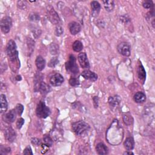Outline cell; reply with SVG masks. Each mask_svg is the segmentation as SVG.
I'll return each instance as SVG.
<instances>
[{
    "mask_svg": "<svg viewBox=\"0 0 155 155\" xmlns=\"http://www.w3.org/2000/svg\"><path fill=\"white\" fill-rule=\"evenodd\" d=\"M6 50L11 64V68L12 70L15 71L16 68L18 69L20 68V62L18 59V52L17 45L14 40H11L9 41Z\"/></svg>",
    "mask_w": 155,
    "mask_h": 155,
    "instance_id": "cell-1",
    "label": "cell"
},
{
    "mask_svg": "<svg viewBox=\"0 0 155 155\" xmlns=\"http://www.w3.org/2000/svg\"><path fill=\"white\" fill-rule=\"evenodd\" d=\"M90 129L89 125L85 121H80L72 124L73 131L77 135L81 136L87 132Z\"/></svg>",
    "mask_w": 155,
    "mask_h": 155,
    "instance_id": "cell-2",
    "label": "cell"
},
{
    "mask_svg": "<svg viewBox=\"0 0 155 155\" xmlns=\"http://www.w3.org/2000/svg\"><path fill=\"white\" fill-rule=\"evenodd\" d=\"M50 110L43 101H40L37 105L36 113L38 118H46L50 114Z\"/></svg>",
    "mask_w": 155,
    "mask_h": 155,
    "instance_id": "cell-3",
    "label": "cell"
},
{
    "mask_svg": "<svg viewBox=\"0 0 155 155\" xmlns=\"http://www.w3.org/2000/svg\"><path fill=\"white\" fill-rule=\"evenodd\" d=\"M65 68L67 72L73 75H76L78 74L79 68L76 64V58L74 55H70L68 61L65 63Z\"/></svg>",
    "mask_w": 155,
    "mask_h": 155,
    "instance_id": "cell-4",
    "label": "cell"
},
{
    "mask_svg": "<svg viewBox=\"0 0 155 155\" xmlns=\"http://www.w3.org/2000/svg\"><path fill=\"white\" fill-rule=\"evenodd\" d=\"M47 15L48 19L53 24L58 25L60 23L61 20L58 14L56 13V12L54 10V9L52 6H47Z\"/></svg>",
    "mask_w": 155,
    "mask_h": 155,
    "instance_id": "cell-5",
    "label": "cell"
},
{
    "mask_svg": "<svg viewBox=\"0 0 155 155\" xmlns=\"http://www.w3.org/2000/svg\"><path fill=\"white\" fill-rule=\"evenodd\" d=\"M12 26V21L11 17H5L2 18L1 21V29L2 31L6 34L9 32Z\"/></svg>",
    "mask_w": 155,
    "mask_h": 155,
    "instance_id": "cell-6",
    "label": "cell"
},
{
    "mask_svg": "<svg viewBox=\"0 0 155 155\" xmlns=\"http://www.w3.org/2000/svg\"><path fill=\"white\" fill-rule=\"evenodd\" d=\"M64 80L63 76L58 73L52 74L49 78L50 83L55 87L61 86L64 83Z\"/></svg>",
    "mask_w": 155,
    "mask_h": 155,
    "instance_id": "cell-7",
    "label": "cell"
},
{
    "mask_svg": "<svg viewBox=\"0 0 155 155\" xmlns=\"http://www.w3.org/2000/svg\"><path fill=\"white\" fill-rule=\"evenodd\" d=\"M117 49L118 52L124 56H129L130 55V46L126 43H120L118 46Z\"/></svg>",
    "mask_w": 155,
    "mask_h": 155,
    "instance_id": "cell-8",
    "label": "cell"
},
{
    "mask_svg": "<svg viewBox=\"0 0 155 155\" xmlns=\"http://www.w3.org/2000/svg\"><path fill=\"white\" fill-rule=\"evenodd\" d=\"M16 114L17 113L15 110H12L3 115V120L5 123L8 124L12 123L15 121L16 119Z\"/></svg>",
    "mask_w": 155,
    "mask_h": 155,
    "instance_id": "cell-9",
    "label": "cell"
},
{
    "mask_svg": "<svg viewBox=\"0 0 155 155\" xmlns=\"http://www.w3.org/2000/svg\"><path fill=\"white\" fill-rule=\"evenodd\" d=\"M78 61L83 68H89L90 63L86 53H81L78 55Z\"/></svg>",
    "mask_w": 155,
    "mask_h": 155,
    "instance_id": "cell-10",
    "label": "cell"
},
{
    "mask_svg": "<svg viewBox=\"0 0 155 155\" xmlns=\"http://www.w3.org/2000/svg\"><path fill=\"white\" fill-rule=\"evenodd\" d=\"M5 136L8 141L12 142L15 141L17 135L14 130L11 127H8L5 130Z\"/></svg>",
    "mask_w": 155,
    "mask_h": 155,
    "instance_id": "cell-11",
    "label": "cell"
},
{
    "mask_svg": "<svg viewBox=\"0 0 155 155\" xmlns=\"http://www.w3.org/2000/svg\"><path fill=\"white\" fill-rule=\"evenodd\" d=\"M81 75L84 77L86 80H90L91 81H96L98 80V75L93 71H92L89 70L83 71L81 73Z\"/></svg>",
    "mask_w": 155,
    "mask_h": 155,
    "instance_id": "cell-12",
    "label": "cell"
},
{
    "mask_svg": "<svg viewBox=\"0 0 155 155\" xmlns=\"http://www.w3.org/2000/svg\"><path fill=\"white\" fill-rule=\"evenodd\" d=\"M68 27H69L70 33L73 35H75L81 31V29L80 25L78 23L74 22V21L70 23L68 25Z\"/></svg>",
    "mask_w": 155,
    "mask_h": 155,
    "instance_id": "cell-13",
    "label": "cell"
},
{
    "mask_svg": "<svg viewBox=\"0 0 155 155\" xmlns=\"http://www.w3.org/2000/svg\"><path fill=\"white\" fill-rule=\"evenodd\" d=\"M138 78L139 81H142V83L144 84L146 79V71L141 62H139V64L138 68Z\"/></svg>",
    "mask_w": 155,
    "mask_h": 155,
    "instance_id": "cell-14",
    "label": "cell"
},
{
    "mask_svg": "<svg viewBox=\"0 0 155 155\" xmlns=\"http://www.w3.org/2000/svg\"><path fill=\"white\" fill-rule=\"evenodd\" d=\"M43 76L42 74L37 73L35 74V78H34V86H35V91L38 92L39 89V87H40L41 83L43 82Z\"/></svg>",
    "mask_w": 155,
    "mask_h": 155,
    "instance_id": "cell-15",
    "label": "cell"
},
{
    "mask_svg": "<svg viewBox=\"0 0 155 155\" xmlns=\"http://www.w3.org/2000/svg\"><path fill=\"white\" fill-rule=\"evenodd\" d=\"M35 64L39 71H42L46 66V61L41 56H38L35 60Z\"/></svg>",
    "mask_w": 155,
    "mask_h": 155,
    "instance_id": "cell-16",
    "label": "cell"
},
{
    "mask_svg": "<svg viewBox=\"0 0 155 155\" xmlns=\"http://www.w3.org/2000/svg\"><path fill=\"white\" fill-rule=\"evenodd\" d=\"M121 99L118 95H114L113 96H110L108 98V104L112 107H117L121 102Z\"/></svg>",
    "mask_w": 155,
    "mask_h": 155,
    "instance_id": "cell-17",
    "label": "cell"
},
{
    "mask_svg": "<svg viewBox=\"0 0 155 155\" xmlns=\"http://www.w3.org/2000/svg\"><path fill=\"white\" fill-rule=\"evenodd\" d=\"M96 150L98 154H107L108 153V149L107 147L102 142L97 144L96 147Z\"/></svg>",
    "mask_w": 155,
    "mask_h": 155,
    "instance_id": "cell-18",
    "label": "cell"
},
{
    "mask_svg": "<svg viewBox=\"0 0 155 155\" xmlns=\"http://www.w3.org/2000/svg\"><path fill=\"white\" fill-rule=\"evenodd\" d=\"M91 8L92 10V15L93 17H97L101 10L100 4L96 1L91 2Z\"/></svg>",
    "mask_w": 155,
    "mask_h": 155,
    "instance_id": "cell-19",
    "label": "cell"
},
{
    "mask_svg": "<svg viewBox=\"0 0 155 155\" xmlns=\"http://www.w3.org/2000/svg\"><path fill=\"white\" fill-rule=\"evenodd\" d=\"M0 101H1V108H0V111H1V113H5L8 108V101L6 98V96L3 94H2L1 96H0Z\"/></svg>",
    "mask_w": 155,
    "mask_h": 155,
    "instance_id": "cell-20",
    "label": "cell"
},
{
    "mask_svg": "<svg viewBox=\"0 0 155 155\" xmlns=\"http://www.w3.org/2000/svg\"><path fill=\"white\" fill-rule=\"evenodd\" d=\"M38 91L40 92L42 95H46L48 93L50 92V87L48 84H47L46 83L43 81L41 83L40 87H39Z\"/></svg>",
    "mask_w": 155,
    "mask_h": 155,
    "instance_id": "cell-21",
    "label": "cell"
},
{
    "mask_svg": "<svg viewBox=\"0 0 155 155\" xmlns=\"http://www.w3.org/2000/svg\"><path fill=\"white\" fill-rule=\"evenodd\" d=\"M134 100L136 103H142L146 99L145 94L142 92H138L134 95Z\"/></svg>",
    "mask_w": 155,
    "mask_h": 155,
    "instance_id": "cell-22",
    "label": "cell"
},
{
    "mask_svg": "<svg viewBox=\"0 0 155 155\" xmlns=\"http://www.w3.org/2000/svg\"><path fill=\"white\" fill-rule=\"evenodd\" d=\"M124 147L126 148V149L127 151H130L133 149L134 147H135V141L134 139L132 138H127L124 143Z\"/></svg>",
    "mask_w": 155,
    "mask_h": 155,
    "instance_id": "cell-23",
    "label": "cell"
},
{
    "mask_svg": "<svg viewBox=\"0 0 155 155\" xmlns=\"http://www.w3.org/2000/svg\"><path fill=\"white\" fill-rule=\"evenodd\" d=\"M104 6L107 12H111L114 8V3L113 1H103Z\"/></svg>",
    "mask_w": 155,
    "mask_h": 155,
    "instance_id": "cell-24",
    "label": "cell"
},
{
    "mask_svg": "<svg viewBox=\"0 0 155 155\" xmlns=\"http://www.w3.org/2000/svg\"><path fill=\"white\" fill-rule=\"evenodd\" d=\"M73 49L76 52H80L83 49V43L80 41H75L72 46Z\"/></svg>",
    "mask_w": 155,
    "mask_h": 155,
    "instance_id": "cell-25",
    "label": "cell"
},
{
    "mask_svg": "<svg viewBox=\"0 0 155 155\" xmlns=\"http://www.w3.org/2000/svg\"><path fill=\"white\" fill-rule=\"evenodd\" d=\"M43 142L46 147H51L53 144V141L49 135H44L43 137Z\"/></svg>",
    "mask_w": 155,
    "mask_h": 155,
    "instance_id": "cell-26",
    "label": "cell"
},
{
    "mask_svg": "<svg viewBox=\"0 0 155 155\" xmlns=\"http://www.w3.org/2000/svg\"><path fill=\"white\" fill-rule=\"evenodd\" d=\"M27 44L29 51V53L31 54L33 51V49L35 47V41L33 40H32L31 38H29L27 40Z\"/></svg>",
    "mask_w": 155,
    "mask_h": 155,
    "instance_id": "cell-27",
    "label": "cell"
},
{
    "mask_svg": "<svg viewBox=\"0 0 155 155\" xmlns=\"http://www.w3.org/2000/svg\"><path fill=\"white\" fill-rule=\"evenodd\" d=\"M50 52L52 55H56L59 52V46L55 43H52L50 46Z\"/></svg>",
    "mask_w": 155,
    "mask_h": 155,
    "instance_id": "cell-28",
    "label": "cell"
},
{
    "mask_svg": "<svg viewBox=\"0 0 155 155\" xmlns=\"http://www.w3.org/2000/svg\"><path fill=\"white\" fill-rule=\"evenodd\" d=\"M29 20L31 21L38 22L40 21V15L36 13H31L29 16Z\"/></svg>",
    "mask_w": 155,
    "mask_h": 155,
    "instance_id": "cell-29",
    "label": "cell"
},
{
    "mask_svg": "<svg viewBox=\"0 0 155 155\" xmlns=\"http://www.w3.org/2000/svg\"><path fill=\"white\" fill-rule=\"evenodd\" d=\"M123 119H124V121L126 123V124H127L128 126L131 125L133 123V119H132V117L131 115L126 114V115H124Z\"/></svg>",
    "mask_w": 155,
    "mask_h": 155,
    "instance_id": "cell-30",
    "label": "cell"
},
{
    "mask_svg": "<svg viewBox=\"0 0 155 155\" xmlns=\"http://www.w3.org/2000/svg\"><path fill=\"white\" fill-rule=\"evenodd\" d=\"M69 84L72 87H77L80 85V81L78 79L76 78H71L69 80Z\"/></svg>",
    "mask_w": 155,
    "mask_h": 155,
    "instance_id": "cell-31",
    "label": "cell"
},
{
    "mask_svg": "<svg viewBox=\"0 0 155 155\" xmlns=\"http://www.w3.org/2000/svg\"><path fill=\"white\" fill-rule=\"evenodd\" d=\"M14 110H15V111H16V113H17V114H18V115H21L22 113H23V111H24V107H23V105L22 104H18L16 105V107H15V108Z\"/></svg>",
    "mask_w": 155,
    "mask_h": 155,
    "instance_id": "cell-32",
    "label": "cell"
},
{
    "mask_svg": "<svg viewBox=\"0 0 155 155\" xmlns=\"http://www.w3.org/2000/svg\"><path fill=\"white\" fill-rule=\"evenodd\" d=\"M59 63V60L56 57L52 58L49 63V67H54Z\"/></svg>",
    "mask_w": 155,
    "mask_h": 155,
    "instance_id": "cell-33",
    "label": "cell"
},
{
    "mask_svg": "<svg viewBox=\"0 0 155 155\" xmlns=\"http://www.w3.org/2000/svg\"><path fill=\"white\" fill-rule=\"evenodd\" d=\"M63 29L61 26H58L56 27V29H55V35L57 36H60L61 35H62L63 33Z\"/></svg>",
    "mask_w": 155,
    "mask_h": 155,
    "instance_id": "cell-34",
    "label": "cell"
},
{
    "mask_svg": "<svg viewBox=\"0 0 155 155\" xmlns=\"http://www.w3.org/2000/svg\"><path fill=\"white\" fill-rule=\"evenodd\" d=\"M17 6L18 8L21 10H24L27 7V4L25 2L23 1H18L17 2Z\"/></svg>",
    "mask_w": 155,
    "mask_h": 155,
    "instance_id": "cell-35",
    "label": "cell"
},
{
    "mask_svg": "<svg viewBox=\"0 0 155 155\" xmlns=\"http://www.w3.org/2000/svg\"><path fill=\"white\" fill-rule=\"evenodd\" d=\"M0 150H1V153H0L1 154H5L11 152V148L5 147H3V145L1 146V148H0Z\"/></svg>",
    "mask_w": 155,
    "mask_h": 155,
    "instance_id": "cell-36",
    "label": "cell"
},
{
    "mask_svg": "<svg viewBox=\"0 0 155 155\" xmlns=\"http://www.w3.org/2000/svg\"><path fill=\"white\" fill-rule=\"evenodd\" d=\"M142 6L145 9H150L153 6V4L151 1H145L143 3Z\"/></svg>",
    "mask_w": 155,
    "mask_h": 155,
    "instance_id": "cell-37",
    "label": "cell"
},
{
    "mask_svg": "<svg viewBox=\"0 0 155 155\" xmlns=\"http://www.w3.org/2000/svg\"><path fill=\"white\" fill-rule=\"evenodd\" d=\"M24 120L23 118H20L18 120L17 122V127L18 128V129H21V127H23V124H24Z\"/></svg>",
    "mask_w": 155,
    "mask_h": 155,
    "instance_id": "cell-38",
    "label": "cell"
},
{
    "mask_svg": "<svg viewBox=\"0 0 155 155\" xmlns=\"http://www.w3.org/2000/svg\"><path fill=\"white\" fill-rule=\"evenodd\" d=\"M32 32L33 33V36L36 38H38L39 36H40V35L41 33V32L40 29H35V28L32 30Z\"/></svg>",
    "mask_w": 155,
    "mask_h": 155,
    "instance_id": "cell-39",
    "label": "cell"
},
{
    "mask_svg": "<svg viewBox=\"0 0 155 155\" xmlns=\"http://www.w3.org/2000/svg\"><path fill=\"white\" fill-rule=\"evenodd\" d=\"M31 142L33 145L38 146V145H40L41 144V140L40 139H38V138H33L31 139Z\"/></svg>",
    "mask_w": 155,
    "mask_h": 155,
    "instance_id": "cell-40",
    "label": "cell"
},
{
    "mask_svg": "<svg viewBox=\"0 0 155 155\" xmlns=\"http://www.w3.org/2000/svg\"><path fill=\"white\" fill-rule=\"evenodd\" d=\"M23 153H24V154H31V155L33 154V152H32V149H31V148L30 147H26L24 149Z\"/></svg>",
    "mask_w": 155,
    "mask_h": 155,
    "instance_id": "cell-41",
    "label": "cell"
},
{
    "mask_svg": "<svg viewBox=\"0 0 155 155\" xmlns=\"http://www.w3.org/2000/svg\"><path fill=\"white\" fill-rule=\"evenodd\" d=\"M93 104L95 108H98V103H99V98L98 96H94L93 98Z\"/></svg>",
    "mask_w": 155,
    "mask_h": 155,
    "instance_id": "cell-42",
    "label": "cell"
},
{
    "mask_svg": "<svg viewBox=\"0 0 155 155\" xmlns=\"http://www.w3.org/2000/svg\"><path fill=\"white\" fill-rule=\"evenodd\" d=\"M124 154H133V153L131 151H126L125 153H124Z\"/></svg>",
    "mask_w": 155,
    "mask_h": 155,
    "instance_id": "cell-43",
    "label": "cell"
},
{
    "mask_svg": "<svg viewBox=\"0 0 155 155\" xmlns=\"http://www.w3.org/2000/svg\"><path fill=\"white\" fill-rule=\"evenodd\" d=\"M16 79L17 80V81H20V80H21V76H17V78H16Z\"/></svg>",
    "mask_w": 155,
    "mask_h": 155,
    "instance_id": "cell-44",
    "label": "cell"
}]
</instances>
